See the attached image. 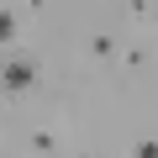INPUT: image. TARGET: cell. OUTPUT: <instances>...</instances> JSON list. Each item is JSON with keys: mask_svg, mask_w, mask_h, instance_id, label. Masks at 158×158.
<instances>
[{"mask_svg": "<svg viewBox=\"0 0 158 158\" xmlns=\"http://www.w3.org/2000/svg\"><path fill=\"white\" fill-rule=\"evenodd\" d=\"M42 85V69H37V58H27V53H11L6 63H0V90L6 95H32Z\"/></svg>", "mask_w": 158, "mask_h": 158, "instance_id": "6da1fadb", "label": "cell"}, {"mask_svg": "<svg viewBox=\"0 0 158 158\" xmlns=\"http://www.w3.org/2000/svg\"><path fill=\"white\" fill-rule=\"evenodd\" d=\"M16 32H21L16 11H11V6H0V48H11V42H16Z\"/></svg>", "mask_w": 158, "mask_h": 158, "instance_id": "7a4b0ae2", "label": "cell"}, {"mask_svg": "<svg viewBox=\"0 0 158 158\" xmlns=\"http://www.w3.org/2000/svg\"><path fill=\"white\" fill-rule=\"evenodd\" d=\"M90 53H95V58H116V37H106V32L90 37Z\"/></svg>", "mask_w": 158, "mask_h": 158, "instance_id": "3957f363", "label": "cell"}, {"mask_svg": "<svg viewBox=\"0 0 158 158\" xmlns=\"http://www.w3.org/2000/svg\"><path fill=\"white\" fill-rule=\"evenodd\" d=\"M132 158H158V137H142V142L132 148Z\"/></svg>", "mask_w": 158, "mask_h": 158, "instance_id": "277c9868", "label": "cell"}, {"mask_svg": "<svg viewBox=\"0 0 158 158\" xmlns=\"http://www.w3.org/2000/svg\"><path fill=\"white\" fill-rule=\"evenodd\" d=\"M90 158H106V153H90Z\"/></svg>", "mask_w": 158, "mask_h": 158, "instance_id": "5b68a950", "label": "cell"}]
</instances>
